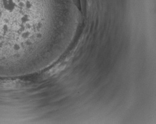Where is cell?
I'll list each match as a JSON object with an SVG mask.
<instances>
[{"mask_svg":"<svg viewBox=\"0 0 156 124\" xmlns=\"http://www.w3.org/2000/svg\"><path fill=\"white\" fill-rule=\"evenodd\" d=\"M44 21L24 0H0V54L24 48L40 33Z\"/></svg>","mask_w":156,"mask_h":124,"instance_id":"6da1fadb","label":"cell"}]
</instances>
